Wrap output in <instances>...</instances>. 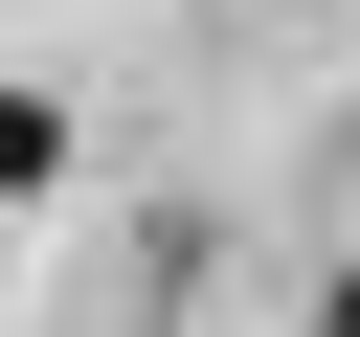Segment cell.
<instances>
[{
    "mask_svg": "<svg viewBox=\"0 0 360 337\" xmlns=\"http://www.w3.org/2000/svg\"><path fill=\"white\" fill-rule=\"evenodd\" d=\"M292 337H360V270H338V292H315V315H292Z\"/></svg>",
    "mask_w": 360,
    "mask_h": 337,
    "instance_id": "1",
    "label": "cell"
}]
</instances>
